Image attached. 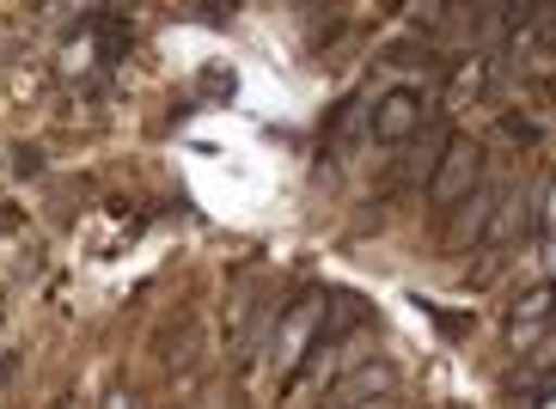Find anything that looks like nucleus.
Listing matches in <instances>:
<instances>
[{
	"mask_svg": "<svg viewBox=\"0 0 556 409\" xmlns=\"http://www.w3.org/2000/svg\"><path fill=\"white\" fill-rule=\"evenodd\" d=\"M477 183H483V141H477V135H453L441 165H434V178H428V202L441 214H453Z\"/></svg>",
	"mask_w": 556,
	"mask_h": 409,
	"instance_id": "nucleus-1",
	"label": "nucleus"
},
{
	"mask_svg": "<svg viewBox=\"0 0 556 409\" xmlns=\"http://www.w3.org/2000/svg\"><path fill=\"white\" fill-rule=\"evenodd\" d=\"M367 123H374L379 141H409V135L422 129V99H416L409 86H397V92H386V99L374 104V116H367Z\"/></svg>",
	"mask_w": 556,
	"mask_h": 409,
	"instance_id": "nucleus-4",
	"label": "nucleus"
},
{
	"mask_svg": "<svg viewBox=\"0 0 556 409\" xmlns=\"http://www.w3.org/2000/svg\"><path fill=\"white\" fill-rule=\"evenodd\" d=\"M502 135H507V141H520V148H539V141H544V129L526 111H507L502 116Z\"/></svg>",
	"mask_w": 556,
	"mask_h": 409,
	"instance_id": "nucleus-9",
	"label": "nucleus"
},
{
	"mask_svg": "<svg viewBox=\"0 0 556 409\" xmlns=\"http://www.w3.org/2000/svg\"><path fill=\"white\" fill-rule=\"evenodd\" d=\"M532 409H556V404H551V397H539V404H532Z\"/></svg>",
	"mask_w": 556,
	"mask_h": 409,
	"instance_id": "nucleus-13",
	"label": "nucleus"
},
{
	"mask_svg": "<svg viewBox=\"0 0 556 409\" xmlns=\"http://www.w3.org/2000/svg\"><path fill=\"white\" fill-rule=\"evenodd\" d=\"M544 311H551V287H532V294L514 306V324H544Z\"/></svg>",
	"mask_w": 556,
	"mask_h": 409,
	"instance_id": "nucleus-10",
	"label": "nucleus"
},
{
	"mask_svg": "<svg viewBox=\"0 0 556 409\" xmlns=\"http://www.w3.org/2000/svg\"><path fill=\"white\" fill-rule=\"evenodd\" d=\"M397 392V373L386 367V360H374V367H355V373L330 392V409H361V404H392Z\"/></svg>",
	"mask_w": 556,
	"mask_h": 409,
	"instance_id": "nucleus-3",
	"label": "nucleus"
},
{
	"mask_svg": "<svg viewBox=\"0 0 556 409\" xmlns=\"http://www.w3.org/2000/svg\"><path fill=\"white\" fill-rule=\"evenodd\" d=\"M520 232H532V178L526 183H507V196H495V220L483 239H495V245H514Z\"/></svg>",
	"mask_w": 556,
	"mask_h": 409,
	"instance_id": "nucleus-6",
	"label": "nucleus"
},
{
	"mask_svg": "<svg viewBox=\"0 0 556 409\" xmlns=\"http://www.w3.org/2000/svg\"><path fill=\"white\" fill-rule=\"evenodd\" d=\"M446 141H453L446 123H422V129L404 141V165H397V178H404V183H428V178H434V165H441V153H446Z\"/></svg>",
	"mask_w": 556,
	"mask_h": 409,
	"instance_id": "nucleus-5",
	"label": "nucleus"
},
{
	"mask_svg": "<svg viewBox=\"0 0 556 409\" xmlns=\"http://www.w3.org/2000/svg\"><path fill=\"white\" fill-rule=\"evenodd\" d=\"M379 62L392 67V74H441V50L434 43H422V37H397V43H386V55Z\"/></svg>",
	"mask_w": 556,
	"mask_h": 409,
	"instance_id": "nucleus-7",
	"label": "nucleus"
},
{
	"mask_svg": "<svg viewBox=\"0 0 556 409\" xmlns=\"http://www.w3.org/2000/svg\"><path fill=\"white\" fill-rule=\"evenodd\" d=\"M434 318H441L446 336H465V330H471V318H465V311H434Z\"/></svg>",
	"mask_w": 556,
	"mask_h": 409,
	"instance_id": "nucleus-11",
	"label": "nucleus"
},
{
	"mask_svg": "<svg viewBox=\"0 0 556 409\" xmlns=\"http://www.w3.org/2000/svg\"><path fill=\"white\" fill-rule=\"evenodd\" d=\"M544 336V324H514V348H532Z\"/></svg>",
	"mask_w": 556,
	"mask_h": 409,
	"instance_id": "nucleus-12",
	"label": "nucleus"
},
{
	"mask_svg": "<svg viewBox=\"0 0 556 409\" xmlns=\"http://www.w3.org/2000/svg\"><path fill=\"white\" fill-rule=\"evenodd\" d=\"M325 311H330V324H325L330 343H337V336H349V330H361L367 318H374V311L361 306L355 294H325Z\"/></svg>",
	"mask_w": 556,
	"mask_h": 409,
	"instance_id": "nucleus-8",
	"label": "nucleus"
},
{
	"mask_svg": "<svg viewBox=\"0 0 556 409\" xmlns=\"http://www.w3.org/2000/svg\"><path fill=\"white\" fill-rule=\"evenodd\" d=\"M361 409H386V404H361Z\"/></svg>",
	"mask_w": 556,
	"mask_h": 409,
	"instance_id": "nucleus-14",
	"label": "nucleus"
},
{
	"mask_svg": "<svg viewBox=\"0 0 556 409\" xmlns=\"http://www.w3.org/2000/svg\"><path fill=\"white\" fill-rule=\"evenodd\" d=\"M446 220H453V227H446V245H453V251L483 245V232H490V220H495V190H490V183H477V190L458 202Z\"/></svg>",
	"mask_w": 556,
	"mask_h": 409,
	"instance_id": "nucleus-2",
	"label": "nucleus"
}]
</instances>
